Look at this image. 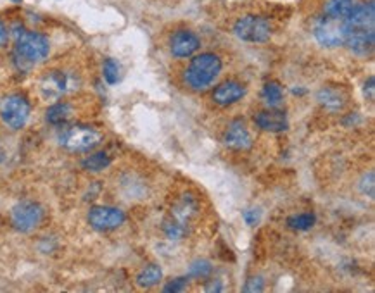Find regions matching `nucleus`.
Returning <instances> with one entry per match:
<instances>
[{"mask_svg": "<svg viewBox=\"0 0 375 293\" xmlns=\"http://www.w3.org/2000/svg\"><path fill=\"white\" fill-rule=\"evenodd\" d=\"M199 47H201V40L197 38V35H194L192 31L187 30L175 31L170 40L171 54L178 59L190 57L194 52H197Z\"/></svg>", "mask_w": 375, "mask_h": 293, "instance_id": "obj_10", "label": "nucleus"}, {"mask_svg": "<svg viewBox=\"0 0 375 293\" xmlns=\"http://www.w3.org/2000/svg\"><path fill=\"white\" fill-rule=\"evenodd\" d=\"M44 220V209L37 202H21L13 209L11 221L18 232L30 233Z\"/></svg>", "mask_w": 375, "mask_h": 293, "instance_id": "obj_7", "label": "nucleus"}, {"mask_svg": "<svg viewBox=\"0 0 375 293\" xmlns=\"http://www.w3.org/2000/svg\"><path fill=\"white\" fill-rule=\"evenodd\" d=\"M161 280H163V271L161 268L156 264L147 265V268H144L142 271L137 275V285H139L140 288H151L154 287V285H158Z\"/></svg>", "mask_w": 375, "mask_h": 293, "instance_id": "obj_17", "label": "nucleus"}, {"mask_svg": "<svg viewBox=\"0 0 375 293\" xmlns=\"http://www.w3.org/2000/svg\"><path fill=\"white\" fill-rule=\"evenodd\" d=\"M103 140L99 131L88 126L66 128L59 135V145L69 152H88Z\"/></svg>", "mask_w": 375, "mask_h": 293, "instance_id": "obj_3", "label": "nucleus"}, {"mask_svg": "<svg viewBox=\"0 0 375 293\" xmlns=\"http://www.w3.org/2000/svg\"><path fill=\"white\" fill-rule=\"evenodd\" d=\"M357 6V0H327L323 6V16L335 19H347Z\"/></svg>", "mask_w": 375, "mask_h": 293, "instance_id": "obj_15", "label": "nucleus"}, {"mask_svg": "<svg viewBox=\"0 0 375 293\" xmlns=\"http://www.w3.org/2000/svg\"><path fill=\"white\" fill-rule=\"evenodd\" d=\"M206 292H224V287L218 283H213L209 285V287H206Z\"/></svg>", "mask_w": 375, "mask_h": 293, "instance_id": "obj_30", "label": "nucleus"}, {"mask_svg": "<svg viewBox=\"0 0 375 293\" xmlns=\"http://www.w3.org/2000/svg\"><path fill=\"white\" fill-rule=\"evenodd\" d=\"M255 123L260 130L270 131V133H280L289 128L287 116L282 111H263L258 112L255 116Z\"/></svg>", "mask_w": 375, "mask_h": 293, "instance_id": "obj_14", "label": "nucleus"}, {"mask_svg": "<svg viewBox=\"0 0 375 293\" xmlns=\"http://www.w3.org/2000/svg\"><path fill=\"white\" fill-rule=\"evenodd\" d=\"M261 97H263V100L267 102V105H270V107H277V105L282 102L284 90L279 83H277V81H270V83H267L263 87Z\"/></svg>", "mask_w": 375, "mask_h": 293, "instance_id": "obj_19", "label": "nucleus"}, {"mask_svg": "<svg viewBox=\"0 0 375 293\" xmlns=\"http://www.w3.org/2000/svg\"><path fill=\"white\" fill-rule=\"evenodd\" d=\"M4 159H6V154H4V150H2V148H0V162H2Z\"/></svg>", "mask_w": 375, "mask_h": 293, "instance_id": "obj_31", "label": "nucleus"}, {"mask_svg": "<svg viewBox=\"0 0 375 293\" xmlns=\"http://www.w3.org/2000/svg\"><path fill=\"white\" fill-rule=\"evenodd\" d=\"M316 99L318 102L327 107L329 111H341L346 105V97L342 95L339 90L334 88H322L318 93H316Z\"/></svg>", "mask_w": 375, "mask_h": 293, "instance_id": "obj_16", "label": "nucleus"}, {"mask_svg": "<svg viewBox=\"0 0 375 293\" xmlns=\"http://www.w3.org/2000/svg\"><path fill=\"white\" fill-rule=\"evenodd\" d=\"M360 190H362L363 195L374 198V173H369V174L363 176L362 181H360Z\"/></svg>", "mask_w": 375, "mask_h": 293, "instance_id": "obj_24", "label": "nucleus"}, {"mask_svg": "<svg viewBox=\"0 0 375 293\" xmlns=\"http://www.w3.org/2000/svg\"><path fill=\"white\" fill-rule=\"evenodd\" d=\"M68 87H69L68 76L61 71H52L42 80L40 92L47 100H57L68 92Z\"/></svg>", "mask_w": 375, "mask_h": 293, "instance_id": "obj_12", "label": "nucleus"}, {"mask_svg": "<svg viewBox=\"0 0 375 293\" xmlns=\"http://www.w3.org/2000/svg\"><path fill=\"white\" fill-rule=\"evenodd\" d=\"M50 52V44L42 33L21 30L16 33L14 62L21 71H28L37 62L44 61Z\"/></svg>", "mask_w": 375, "mask_h": 293, "instance_id": "obj_1", "label": "nucleus"}, {"mask_svg": "<svg viewBox=\"0 0 375 293\" xmlns=\"http://www.w3.org/2000/svg\"><path fill=\"white\" fill-rule=\"evenodd\" d=\"M225 145L232 150H248L253 145V138L241 119L232 121L225 133Z\"/></svg>", "mask_w": 375, "mask_h": 293, "instance_id": "obj_11", "label": "nucleus"}, {"mask_svg": "<svg viewBox=\"0 0 375 293\" xmlns=\"http://www.w3.org/2000/svg\"><path fill=\"white\" fill-rule=\"evenodd\" d=\"M244 292H263V281L261 278H251L249 281H246L244 288H242Z\"/></svg>", "mask_w": 375, "mask_h": 293, "instance_id": "obj_27", "label": "nucleus"}, {"mask_svg": "<svg viewBox=\"0 0 375 293\" xmlns=\"http://www.w3.org/2000/svg\"><path fill=\"white\" fill-rule=\"evenodd\" d=\"M242 217H244L246 225L248 226H256V222L260 221V213L256 209H248L242 213Z\"/></svg>", "mask_w": 375, "mask_h": 293, "instance_id": "obj_26", "label": "nucleus"}, {"mask_svg": "<svg viewBox=\"0 0 375 293\" xmlns=\"http://www.w3.org/2000/svg\"><path fill=\"white\" fill-rule=\"evenodd\" d=\"M71 105L57 102L47 109V121H49L50 124H54V126H59V124H64L66 121L71 117Z\"/></svg>", "mask_w": 375, "mask_h": 293, "instance_id": "obj_18", "label": "nucleus"}, {"mask_svg": "<svg viewBox=\"0 0 375 293\" xmlns=\"http://www.w3.org/2000/svg\"><path fill=\"white\" fill-rule=\"evenodd\" d=\"M221 71V59L217 54H201L190 61L185 71V81L192 90L208 88Z\"/></svg>", "mask_w": 375, "mask_h": 293, "instance_id": "obj_2", "label": "nucleus"}, {"mask_svg": "<svg viewBox=\"0 0 375 293\" xmlns=\"http://www.w3.org/2000/svg\"><path fill=\"white\" fill-rule=\"evenodd\" d=\"M88 222L97 232H111L125 222V213L109 205H96L88 210Z\"/></svg>", "mask_w": 375, "mask_h": 293, "instance_id": "obj_9", "label": "nucleus"}, {"mask_svg": "<svg viewBox=\"0 0 375 293\" xmlns=\"http://www.w3.org/2000/svg\"><path fill=\"white\" fill-rule=\"evenodd\" d=\"M31 107L26 97L9 95L0 102V117L11 130H21L28 123Z\"/></svg>", "mask_w": 375, "mask_h": 293, "instance_id": "obj_4", "label": "nucleus"}, {"mask_svg": "<svg viewBox=\"0 0 375 293\" xmlns=\"http://www.w3.org/2000/svg\"><path fill=\"white\" fill-rule=\"evenodd\" d=\"M345 45L357 56H369L375 45L374 26H350L346 25Z\"/></svg>", "mask_w": 375, "mask_h": 293, "instance_id": "obj_8", "label": "nucleus"}, {"mask_svg": "<svg viewBox=\"0 0 375 293\" xmlns=\"http://www.w3.org/2000/svg\"><path fill=\"white\" fill-rule=\"evenodd\" d=\"M313 33L316 40H318V44L323 47L334 49V47L345 45L346 19H335L329 18V16H322V18L315 23Z\"/></svg>", "mask_w": 375, "mask_h": 293, "instance_id": "obj_6", "label": "nucleus"}, {"mask_svg": "<svg viewBox=\"0 0 375 293\" xmlns=\"http://www.w3.org/2000/svg\"><path fill=\"white\" fill-rule=\"evenodd\" d=\"M315 221H316L315 214L304 213V214H298V216L289 217L287 226L291 229H296V232H306V229L313 228Z\"/></svg>", "mask_w": 375, "mask_h": 293, "instance_id": "obj_20", "label": "nucleus"}, {"mask_svg": "<svg viewBox=\"0 0 375 293\" xmlns=\"http://www.w3.org/2000/svg\"><path fill=\"white\" fill-rule=\"evenodd\" d=\"M109 164H111V157L105 152H97V154H92L91 157L85 159L83 167L87 171H92V173H99V171L105 169Z\"/></svg>", "mask_w": 375, "mask_h": 293, "instance_id": "obj_21", "label": "nucleus"}, {"mask_svg": "<svg viewBox=\"0 0 375 293\" xmlns=\"http://www.w3.org/2000/svg\"><path fill=\"white\" fill-rule=\"evenodd\" d=\"M211 271H213V265H211L209 261L199 259L190 264L189 276H192V278H206V276L211 275Z\"/></svg>", "mask_w": 375, "mask_h": 293, "instance_id": "obj_23", "label": "nucleus"}, {"mask_svg": "<svg viewBox=\"0 0 375 293\" xmlns=\"http://www.w3.org/2000/svg\"><path fill=\"white\" fill-rule=\"evenodd\" d=\"M237 37L249 44H265L272 37L270 23L260 16H244L233 26Z\"/></svg>", "mask_w": 375, "mask_h": 293, "instance_id": "obj_5", "label": "nucleus"}, {"mask_svg": "<svg viewBox=\"0 0 375 293\" xmlns=\"http://www.w3.org/2000/svg\"><path fill=\"white\" fill-rule=\"evenodd\" d=\"M7 40H9V31H7L6 25H4V23L0 21V47L6 45Z\"/></svg>", "mask_w": 375, "mask_h": 293, "instance_id": "obj_29", "label": "nucleus"}, {"mask_svg": "<svg viewBox=\"0 0 375 293\" xmlns=\"http://www.w3.org/2000/svg\"><path fill=\"white\" fill-rule=\"evenodd\" d=\"M103 73H104V80L108 81L109 85H116L121 78L120 64L115 61V59H105L103 66Z\"/></svg>", "mask_w": 375, "mask_h": 293, "instance_id": "obj_22", "label": "nucleus"}, {"mask_svg": "<svg viewBox=\"0 0 375 293\" xmlns=\"http://www.w3.org/2000/svg\"><path fill=\"white\" fill-rule=\"evenodd\" d=\"M363 93H365V97L370 100V102H374V99H375V78L374 76H370L369 80L365 81Z\"/></svg>", "mask_w": 375, "mask_h": 293, "instance_id": "obj_28", "label": "nucleus"}, {"mask_svg": "<svg viewBox=\"0 0 375 293\" xmlns=\"http://www.w3.org/2000/svg\"><path fill=\"white\" fill-rule=\"evenodd\" d=\"M244 95L246 88L239 81H224V83L218 85V87L213 90V100L218 105H221V107L239 102Z\"/></svg>", "mask_w": 375, "mask_h": 293, "instance_id": "obj_13", "label": "nucleus"}, {"mask_svg": "<svg viewBox=\"0 0 375 293\" xmlns=\"http://www.w3.org/2000/svg\"><path fill=\"white\" fill-rule=\"evenodd\" d=\"M185 287H187V278H177V280L170 281V283H168L166 287L163 288V292H166V293L182 292Z\"/></svg>", "mask_w": 375, "mask_h": 293, "instance_id": "obj_25", "label": "nucleus"}]
</instances>
